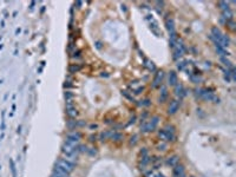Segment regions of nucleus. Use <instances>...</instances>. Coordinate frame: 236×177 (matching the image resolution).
<instances>
[{
	"mask_svg": "<svg viewBox=\"0 0 236 177\" xmlns=\"http://www.w3.org/2000/svg\"><path fill=\"white\" fill-rule=\"evenodd\" d=\"M162 79H163V72L161 71V72H157L156 73V77H155V79H153V87H157L161 82H162Z\"/></svg>",
	"mask_w": 236,
	"mask_h": 177,
	"instance_id": "1a4fd4ad",
	"label": "nucleus"
},
{
	"mask_svg": "<svg viewBox=\"0 0 236 177\" xmlns=\"http://www.w3.org/2000/svg\"><path fill=\"white\" fill-rule=\"evenodd\" d=\"M175 93H176V96L183 98L184 96L187 95V90H185L181 84H176V85H175Z\"/></svg>",
	"mask_w": 236,
	"mask_h": 177,
	"instance_id": "6e6552de",
	"label": "nucleus"
},
{
	"mask_svg": "<svg viewBox=\"0 0 236 177\" xmlns=\"http://www.w3.org/2000/svg\"><path fill=\"white\" fill-rule=\"evenodd\" d=\"M216 51L220 53L221 55H227V52H225V49L221 47L220 45H216Z\"/></svg>",
	"mask_w": 236,
	"mask_h": 177,
	"instance_id": "a211bd4d",
	"label": "nucleus"
},
{
	"mask_svg": "<svg viewBox=\"0 0 236 177\" xmlns=\"http://www.w3.org/2000/svg\"><path fill=\"white\" fill-rule=\"evenodd\" d=\"M165 25L167 28L170 33V39H175V24H174V20L171 18H168L167 21H165Z\"/></svg>",
	"mask_w": 236,
	"mask_h": 177,
	"instance_id": "20e7f679",
	"label": "nucleus"
},
{
	"mask_svg": "<svg viewBox=\"0 0 236 177\" xmlns=\"http://www.w3.org/2000/svg\"><path fill=\"white\" fill-rule=\"evenodd\" d=\"M145 63H146V64H145V66L149 68V70H151V71H155V66L153 65V63H150V62H148V60H146Z\"/></svg>",
	"mask_w": 236,
	"mask_h": 177,
	"instance_id": "412c9836",
	"label": "nucleus"
},
{
	"mask_svg": "<svg viewBox=\"0 0 236 177\" xmlns=\"http://www.w3.org/2000/svg\"><path fill=\"white\" fill-rule=\"evenodd\" d=\"M80 137L82 135L78 132V131H72V132H69L68 134V139H71V141H76V142H79V139H80Z\"/></svg>",
	"mask_w": 236,
	"mask_h": 177,
	"instance_id": "9d476101",
	"label": "nucleus"
},
{
	"mask_svg": "<svg viewBox=\"0 0 236 177\" xmlns=\"http://www.w3.org/2000/svg\"><path fill=\"white\" fill-rule=\"evenodd\" d=\"M90 128H91V129H96V128H97V125H96V124H92Z\"/></svg>",
	"mask_w": 236,
	"mask_h": 177,
	"instance_id": "c756f323",
	"label": "nucleus"
},
{
	"mask_svg": "<svg viewBox=\"0 0 236 177\" xmlns=\"http://www.w3.org/2000/svg\"><path fill=\"white\" fill-rule=\"evenodd\" d=\"M139 155H140V157H144V156H148V150L145 149V148H143V149L140 150V152H139Z\"/></svg>",
	"mask_w": 236,
	"mask_h": 177,
	"instance_id": "5701e85b",
	"label": "nucleus"
},
{
	"mask_svg": "<svg viewBox=\"0 0 236 177\" xmlns=\"http://www.w3.org/2000/svg\"><path fill=\"white\" fill-rule=\"evenodd\" d=\"M51 177H55V176H53V175H52V176H51Z\"/></svg>",
	"mask_w": 236,
	"mask_h": 177,
	"instance_id": "473e14b6",
	"label": "nucleus"
},
{
	"mask_svg": "<svg viewBox=\"0 0 236 177\" xmlns=\"http://www.w3.org/2000/svg\"><path fill=\"white\" fill-rule=\"evenodd\" d=\"M196 96H200L201 98H203V99H206V100H214L215 103L219 102V98H216L212 93L207 92V91H204V90H196Z\"/></svg>",
	"mask_w": 236,
	"mask_h": 177,
	"instance_id": "f257e3e1",
	"label": "nucleus"
},
{
	"mask_svg": "<svg viewBox=\"0 0 236 177\" xmlns=\"http://www.w3.org/2000/svg\"><path fill=\"white\" fill-rule=\"evenodd\" d=\"M156 177H164V176H163V175H161V174H158V175H157Z\"/></svg>",
	"mask_w": 236,
	"mask_h": 177,
	"instance_id": "7c9ffc66",
	"label": "nucleus"
},
{
	"mask_svg": "<svg viewBox=\"0 0 236 177\" xmlns=\"http://www.w3.org/2000/svg\"><path fill=\"white\" fill-rule=\"evenodd\" d=\"M55 177H70L69 174L65 171V170H63L61 168H59L58 165L55 166V169H53V174H52Z\"/></svg>",
	"mask_w": 236,
	"mask_h": 177,
	"instance_id": "39448f33",
	"label": "nucleus"
},
{
	"mask_svg": "<svg viewBox=\"0 0 236 177\" xmlns=\"http://www.w3.org/2000/svg\"><path fill=\"white\" fill-rule=\"evenodd\" d=\"M90 138H91V139H90L91 142H93V141H96V136H93V135H92V136H90Z\"/></svg>",
	"mask_w": 236,
	"mask_h": 177,
	"instance_id": "c85d7f7f",
	"label": "nucleus"
},
{
	"mask_svg": "<svg viewBox=\"0 0 236 177\" xmlns=\"http://www.w3.org/2000/svg\"><path fill=\"white\" fill-rule=\"evenodd\" d=\"M140 91H143V87H138L137 90H135V93H136V95H139Z\"/></svg>",
	"mask_w": 236,
	"mask_h": 177,
	"instance_id": "cd10ccee",
	"label": "nucleus"
},
{
	"mask_svg": "<svg viewBox=\"0 0 236 177\" xmlns=\"http://www.w3.org/2000/svg\"><path fill=\"white\" fill-rule=\"evenodd\" d=\"M180 177H187V176H185V174H183V175H181Z\"/></svg>",
	"mask_w": 236,
	"mask_h": 177,
	"instance_id": "2f4dec72",
	"label": "nucleus"
},
{
	"mask_svg": "<svg viewBox=\"0 0 236 177\" xmlns=\"http://www.w3.org/2000/svg\"><path fill=\"white\" fill-rule=\"evenodd\" d=\"M111 134H112V131H106V132H102V134L99 135V138H100L102 141H104V139H106V138L111 137Z\"/></svg>",
	"mask_w": 236,
	"mask_h": 177,
	"instance_id": "dca6fc26",
	"label": "nucleus"
},
{
	"mask_svg": "<svg viewBox=\"0 0 236 177\" xmlns=\"http://www.w3.org/2000/svg\"><path fill=\"white\" fill-rule=\"evenodd\" d=\"M87 152H89V155H91V156H95V155L97 153V151L95 149H87Z\"/></svg>",
	"mask_w": 236,
	"mask_h": 177,
	"instance_id": "b1692460",
	"label": "nucleus"
},
{
	"mask_svg": "<svg viewBox=\"0 0 236 177\" xmlns=\"http://www.w3.org/2000/svg\"><path fill=\"white\" fill-rule=\"evenodd\" d=\"M169 83H170V85H176L177 84V74L175 72L169 73Z\"/></svg>",
	"mask_w": 236,
	"mask_h": 177,
	"instance_id": "9b49d317",
	"label": "nucleus"
},
{
	"mask_svg": "<svg viewBox=\"0 0 236 177\" xmlns=\"http://www.w3.org/2000/svg\"><path fill=\"white\" fill-rule=\"evenodd\" d=\"M156 129V126L153 125L151 122H145L142 126H140V130L142 132H150V131H153Z\"/></svg>",
	"mask_w": 236,
	"mask_h": 177,
	"instance_id": "0eeeda50",
	"label": "nucleus"
},
{
	"mask_svg": "<svg viewBox=\"0 0 236 177\" xmlns=\"http://www.w3.org/2000/svg\"><path fill=\"white\" fill-rule=\"evenodd\" d=\"M180 108V102H177V100H172L171 103H170V105H169V109H168V113L169 115H174V113H176L177 112V110Z\"/></svg>",
	"mask_w": 236,
	"mask_h": 177,
	"instance_id": "423d86ee",
	"label": "nucleus"
},
{
	"mask_svg": "<svg viewBox=\"0 0 236 177\" xmlns=\"http://www.w3.org/2000/svg\"><path fill=\"white\" fill-rule=\"evenodd\" d=\"M150 104H151V103H150V100H149V99H144V100H143L139 105H142V106H149Z\"/></svg>",
	"mask_w": 236,
	"mask_h": 177,
	"instance_id": "4be33fe9",
	"label": "nucleus"
},
{
	"mask_svg": "<svg viewBox=\"0 0 236 177\" xmlns=\"http://www.w3.org/2000/svg\"><path fill=\"white\" fill-rule=\"evenodd\" d=\"M80 68H82V66L73 64V65H71V66H70L69 70H70V72H71V73H76V72H78V71H80Z\"/></svg>",
	"mask_w": 236,
	"mask_h": 177,
	"instance_id": "2eb2a0df",
	"label": "nucleus"
},
{
	"mask_svg": "<svg viewBox=\"0 0 236 177\" xmlns=\"http://www.w3.org/2000/svg\"><path fill=\"white\" fill-rule=\"evenodd\" d=\"M167 97H168V91H167V89L163 86V87H162V92H161V96H159V102H161V103H163V102L167 99Z\"/></svg>",
	"mask_w": 236,
	"mask_h": 177,
	"instance_id": "ddd939ff",
	"label": "nucleus"
},
{
	"mask_svg": "<svg viewBox=\"0 0 236 177\" xmlns=\"http://www.w3.org/2000/svg\"><path fill=\"white\" fill-rule=\"evenodd\" d=\"M65 98H66V100H70L71 98H72V93L68 91V92H65Z\"/></svg>",
	"mask_w": 236,
	"mask_h": 177,
	"instance_id": "a878e982",
	"label": "nucleus"
},
{
	"mask_svg": "<svg viewBox=\"0 0 236 177\" xmlns=\"http://www.w3.org/2000/svg\"><path fill=\"white\" fill-rule=\"evenodd\" d=\"M165 149H167V144L165 143H162V144L158 145V150H165Z\"/></svg>",
	"mask_w": 236,
	"mask_h": 177,
	"instance_id": "bb28decb",
	"label": "nucleus"
},
{
	"mask_svg": "<svg viewBox=\"0 0 236 177\" xmlns=\"http://www.w3.org/2000/svg\"><path fill=\"white\" fill-rule=\"evenodd\" d=\"M110 138H111V139H113V141H121V139L123 138V136H122L121 134L116 132V131H112L111 137H110Z\"/></svg>",
	"mask_w": 236,
	"mask_h": 177,
	"instance_id": "4468645a",
	"label": "nucleus"
},
{
	"mask_svg": "<svg viewBox=\"0 0 236 177\" xmlns=\"http://www.w3.org/2000/svg\"><path fill=\"white\" fill-rule=\"evenodd\" d=\"M137 142H138V136L131 137V139H130V145H135Z\"/></svg>",
	"mask_w": 236,
	"mask_h": 177,
	"instance_id": "6ab92c4d",
	"label": "nucleus"
},
{
	"mask_svg": "<svg viewBox=\"0 0 236 177\" xmlns=\"http://www.w3.org/2000/svg\"><path fill=\"white\" fill-rule=\"evenodd\" d=\"M167 163L171 166H175L176 164H178V157L177 156H172V157H169L167 160Z\"/></svg>",
	"mask_w": 236,
	"mask_h": 177,
	"instance_id": "f8f14e48",
	"label": "nucleus"
},
{
	"mask_svg": "<svg viewBox=\"0 0 236 177\" xmlns=\"http://www.w3.org/2000/svg\"><path fill=\"white\" fill-rule=\"evenodd\" d=\"M158 137L163 141V142H170V141H174L175 138V135L174 134H169L167 131H164L163 129L158 131Z\"/></svg>",
	"mask_w": 236,
	"mask_h": 177,
	"instance_id": "7ed1b4c3",
	"label": "nucleus"
},
{
	"mask_svg": "<svg viewBox=\"0 0 236 177\" xmlns=\"http://www.w3.org/2000/svg\"><path fill=\"white\" fill-rule=\"evenodd\" d=\"M56 165H58L59 168H61V169H63V170H65L68 174H70V172H72V171H73V165H74V164L69 163V162H66L65 160H59V161L57 162Z\"/></svg>",
	"mask_w": 236,
	"mask_h": 177,
	"instance_id": "f03ea898",
	"label": "nucleus"
},
{
	"mask_svg": "<svg viewBox=\"0 0 236 177\" xmlns=\"http://www.w3.org/2000/svg\"><path fill=\"white\" fill-rule=\"evenodd\" d=\"M185 63L184 62H182V63H178V65H177V68H180V70H184V68H185Z\"/></svg>",
	"mask_w": 236,
	"mask_h": 177,
	"instance_id": "393cba45",
	"label": "nucleus"
},
{
	"mask_svg": "<svg viewBox=\"0 0 236 177\" xmlns=\"http://www.w3.org/2000/svg\"><path fill=\"white\" fill-rule=\"evenodd\" d=\"M164 131H167L169 134H174L175 132V129H174V126L172 125H170V124H167L165 126H164V129H163Z\"/></svg>",
	"mask_w": 236,
	"mask_h": 177,
	"instance_id": "f3484780",
	"label": "nucleus"
},
{
	"mask_svg": "<svg viewBox=\"0 0 236 177\" xmlns=\"http://www.w3.org/2000/svg\"><path fill=\"white\" fill-rule=\"evenodd\" d=\"M150 122L153 123V125H155V126H157V124H158V122H159V117H157V116H155V117H153L151 118V121Z\"/></svg>",
	"mask_w": 236,
	"mask_h": 177,
	"instance_id": "aec40b11",
	"label": "nucleus"
}]
</instances>
